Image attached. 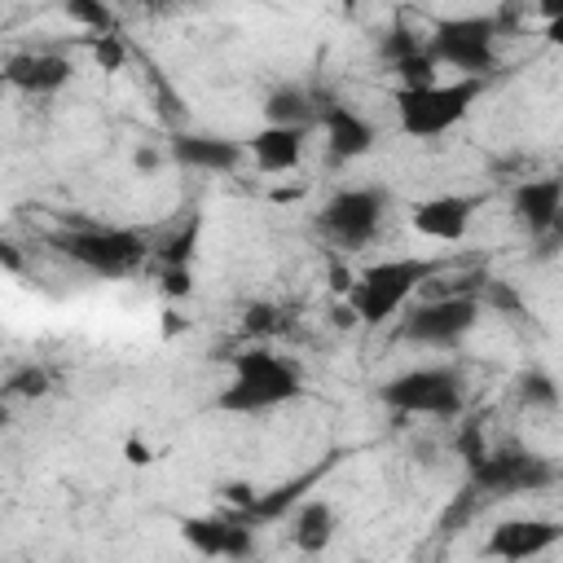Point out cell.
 I'll list each match as a JSON object with an SVG mask.
<instances>
[{"label":"cell","instance_id":"obj_22","mask_svg":"<svg viewBox=\"0 0 563 563\" xmlns=\"http://www.w3.org/2000/svg\"><path fill=\"white\" fill-rule=\"evenodd\" d=\"M92 57H97V66H101V70H119V66H123V57H128L123 35H119V31H114V35H97V40H92Z\"/></svg>","mask_w":563,"mask_h":563},{"label":"cell","instance_id":"obj_19","mask_svg":"<svg viewBox=\"0 0 563 563\" xmlns=\"http://www.w3.org/2000/svg\"><path fill=\"white\" fill-rule=\"evenodd\" d=\"M334 532H339L334 506H330V501H321V497L303 501V506L295 510V519H290V537H295V545H299L303 554H321V550H330Z\"/></svg>","mask_w":563,"mask_h":563},{"label":"cell","instance_id":"obj_13","mask_svg":"<svg viewBox=\"0 0 563 563\" xmlns=\"http://www.w3.org/2000/svg\"><path fill=\"white\" fill-rule=\"evenodd\" d=\"M510 216L519 220V229H528V238L550 242L559 233V216H563V180L559 176L519 180L510 189Z\"/></svg>","mask_w":563,"mask_h":563},{"label":"cell","instance_id":"obj_26","mask_svg":"<svg viewBox=\"0 0 563 563\" xmlns=\"http://www.w3.org/2000/svg\"><path fill=\"white\" fill-rule=\"evenodd\" d=\"M163 295L185 299V295H189V268H167V264H163Z\"/></svg>","mask_w":563,"mask_h":563},{"label":"cell","instance_id":"obj_16","mask_svg":"<svg viewBox=\"0 0 563 563\" xmlns=\"http://www.w3.org/2000/svg\"><path fill=\"white\" fill-rule=\"evenodd\" d=\"M185 545H194L207 559H246L251 554V528L224 515H189L180 519Z\"/></svg>","mask_w":563,"mask_h":563},{"label":"cell","instance_id":"obj_23","mask_svg":"<svg viewBox=\"0 0 563 563\" xmlns=\"http://www.w3.org/2000/svg\"><path fill=\"white\" fill-rule=\"evenodd\" d=\"M4 391H9V396H44V391H48V374H44V369H22V374L9 378Z\"/></svg>","mask_w":563,"mask_h":563},{"label":"cell","instance_id":"obj_12","mask_svg":"<svg viewBox=\"0 0 563 563\" xmlns=\"http://www.w3.org/2000/svg\"><path fill=\"white\" fill-rule=\"evenodd\" d=\"M75 66L66 53H53V48H31V53H13L4 66H0V79L22 92V97H53L70 84Z\"/></svg>","mask_w":563,"mask_h":563},{"label":"cell","instance_id":"obj_8","mask_svg":"<svg viewBox=\"0 0 563 563\" xmlns=\"http://www.w3.org/2000/svg\"><path fill=\"white\" fill-rule=\"evenodd\" d=\"M475 325H479V299L471 295H435L400 312V339L413 347H457Z\"/></svg>","mask_w":563,"mask_h":563},{"label":"cell","instance_id":"obj_4","mask_svg":"<svg viewBox=\"0 0 563 563\" xmlns=\"http://www.w3.org/2000/svg\"><path fill=\"white\" fill-rule=\"evenodd\" d=\"M431 66L457 70L453 79H488L497 70V18L493 13H457L440 18L422 40Z\"/></svg>","mask_w":563,"mask_h":563},{"label":"cell","instance_id":"obj_18","mask_svg":"<svg viewBox=\"0 0 563 563\" xmlns=\"http://www.w3.org/2000/svg\"><path fill=\"white\" fill-rule=\"evenodd\" d=\"M330 101H321L317 97V88H308V84H277V88H268V97H264V123L268 128H317V119H321V110H325Z\"/></svg>","mask_w":563,"mask_h":563},{"label":"cell","instance_id":"obj_21","mask_svg":"<svg viewBox=\"0 0 563 563\" xmlns=\"http://www.w3.org/2000/svg\"><path fill=\"white\" fill-rule=\"evenodd\" d=\"M519 387H523V400L537 405V409H554L559 405V387H554V378L545 369H528Z\"/></svg>","mask_w":563,"mask_h":563},{"label":"cell","instance_id":"obj_20","mask_svg":"<svg viewBox=\"0 0 563 563\" xmlns=\"http://www.w3.org/2000/svg\"><path fill=\"white\" fill-rule=\"evenodd\" d=\"M66 18H70V22H79V26H88V31H92V40H97V35H114V13H110L106 4L70 0V4H66Z\"/></svg>","mask_w":563,"mask_h":563},{"label":"cell","instance_id":"obj_28","mask_svg":"<svg viewBox=\"0 0 563 563\" xmlns=\"http://www.w3.org/2000/svg\"><path fill=\"white\" fill-rule=\"evenodd\" d=\"M0 268H9V273H22V268H26V260L18 255V246L4 242V238H0Z\"/></svg>","mask_w":563,"mask_h":563},{"label":"cell","instance_id":"obj_10","mask_svg":"<svg viewBox=\"0 0 563 563\" xmlns=\"http://www.w3.org/2000/svg\"><path fill=\"white\" fill-rule=\"evenodd\" d=\"M167 158L185 172L229 176L246 163V150H242V141L220 136V132H172L167 136Z\"/></svg>","mask_w":563,"mask_h":563},{"label":"cell","instance_id":"obj_1","mask_svg":"<svg viewBox=\"0 0 563 563\" xmlns=\"http://www.w3.org/2000/svg\"><path fill=\"white\" fill-rule=\"evenodd\" d=\"M303 396V374L290 356H277V352H238L233 356V374L229 383L220 387L216 396V409L220 413H238V418H251V413H268V409H282L290 400Z\"/></svg>","mask_w":563,"mask_h":563},{"label":"cell","instance_id":"obj_15","mask_svg":"<svg viewBox=\"0 0 563 563\" xmlns=\"http://www.w3.org/2000/svg\"><path fill=\"white\" fill-rule=\"evenodd\" d=\"M554 545H559V523L554 519H506L488 532L484 554L501 559V563H528V559H537Z\"/></svg>","mask_w":563,"mask_h":563},{"label":"cell","instance_id":"obj_6","mask_svg":"<svg viewBox=\"0 0 563 563\" xmlns=\"http://www.w3.org/2000/svg\"><path fill=\"white\" fill-rule=\"evenodd\" d=\"M378 400L405 418H457L466 405V378L453 365H413L378 383Z\"/></svg>","mask_w":563,"mask_h":563},{"label":"cell","instance_id":"obj_24","mask_svg":"<svg viewBox=\"0 0 563 563\" xmlns=\"http://www.w3.org/2000/svg\"><path fill=\"white\" fill-rule=\"evenodd\" d=\"M488 303H493V308H501L506 317H523V299H519L506 282H488Z\"/></svg>","mask_w":563,"mask_h":563},{"label":"cell","instance_id":"obj_7","mask_svg":"<svg viewBox=\"0 0 563 563\" xmlns=\"http://www.w3.org/2000/svg\"><path fill=\"white\" fill-rule=\"evenodd\" d=\"M387 207H391V194L383 185H347V189L325 198V207L317 211V229L334 246L356 251V246H369L378 238Z\"/></svg>","mask_w":563,"mask_h":563},{"label":"cell","instance_id":"obj_27","mask_svg":"<svg viewBox=\"0 0 563 563\" xmlns=\"http://www.w3.org/2000/svg\"><path fill=\"white\" fill-rule=\"evenodd\" d=\"M123 453H128V462H132V466H150V462H154V449H150L145 440H128V444H123Z\"/></svg>","mask_w":563,"mask_h":563},{"label":"cell","instance_id":"obj_2","mask_svg":"<svg viewBox=\"0 0 563 563\" xmlns=\"http://www.w3.org/2000/svg\"><path fill=\"white\" fill-rule=\"evenodd\" d=\"M484 88L488 79H431L422 88H396V128L413 141H435L471 114Z\"/></svg>","mask_w":563,"mask_h":563},{"label":"cell","instance_id":"obj_14","mask_svg":"<svg viewBox=\"0 0 563 563\" xmlns=\"http://www.w3.org/2000/svg\"><path fill=\"white\" fill-rule=\"evenodd\" d=\"M317 128H321V136H325L330 163H356V158H365V154L378 145L374 119H365L361 110H352V106H343V101H330V106L321 110Z\"/></svg>","mask_w":563,"mask_h":563},{"label":"cell","instance_id":"obj_9","mask_svg":"<svg viewBox=\"0 0 563 563\" xmlns=\"http://www.w3.org/2000/svg\"><path fill=\"white\" fill-rule=\"evenodd\" d=\"M471 479L479 493H493V497H519V493H541L559 479L554 462L541 457V453H528V449H484L475 462H471Z\"/></svg>","mask_w":563,"mask_h":563},{"label":"cell","instance_id":"obj_5","mask_svg":"<svg viewBox=\"0 0 563 563\" xmlns=\"http://www.w3.org/2000/svg\"><path fill=\"white\" fill-rule=\"evenodd\" d=\"M435 273L431 260H418V255H391V260H378L369 264L356 286L347 290L352 299V312L365 321V325H383L391 317H400L409 308V299L418 295V286H427V277Z\"/></svg>","mask_w":563,"mask_h":563},{"label":"cell","instance_id":"obj_25","mask_svg":"<svg viewBox=\"0 0 563 563\" xmlns=\"http://www.w3.org/2000/svg\"><path fill=\"white\" fill-rule=\"evenodd\" d=\"M163 163H167V150H158V145H136V154H132V167L141 176H154Z\"/></svg>","mask_w":563,"mask_h":563},{"label":"cell","instance_id":"obj_3","mask_svg":"<svg viewBox=\"0 0 563 563\" xmlns=\"http://www.w3.org/2000/svg\"><path fill=\"white\" fill-rule=\"evenodd\" d=\"M53 246H57V255H66L75 268H84L92 277H128L150 255V242L136 229L92 224V220L66 224L62 233H53Z\"/></svg>","mask_w":563,"mask_h":563},{"label":"cell","instance_id":"obj_17","mask_svg":"<svg viewBox=\"0 0 563 563\" xmlns=\"http://www.w3.org/2000/svg\"><path fill=\"white\" fill-rule=\"evenodd\" d=\"M308 128H260L242 150L251 154V163L264 172V176H282V172H295L303 163V150H308Z\"/></svg>","mask_w":563,"mask_h":563},{"label":"cell","instance_id":"obj_11","mask_svg":"<svg viewBox=\"0 0 563 563\" xmlns=\"http://www.w3.org/2000/svg\"><path fill=\"white\" fill-rule=\"evenodd\" d=\"M475 211H479V198L471 194H435L409 207V229L427 242H462L475 224Z\"/></svg>","mask_w":563,"mask_h":563}]
</instances>
